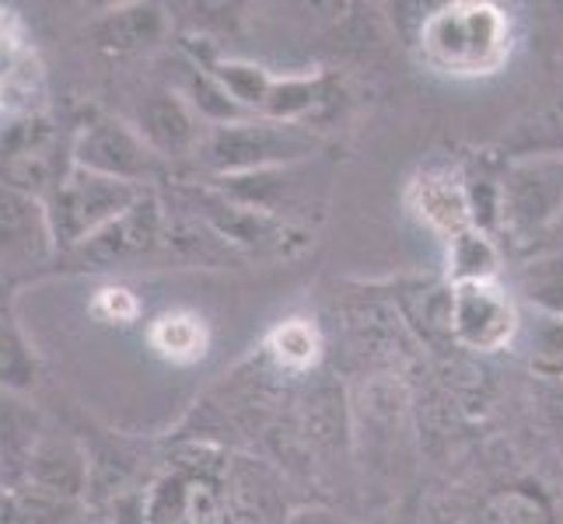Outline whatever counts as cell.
I'll list each match as a JSON object with an SVG mask.
<instances>
[{"label": "cell", "mask_w": 563, "mask_h": 524, "mask_svg": "<svg viewBox=\"0 0 563 524\" xmlns=\"http://www.w3.org/2000/svg\"><path fill=\"white\" fill-rule=\"evenodd\" d=\"M515 294L539 315L563 322V256H529L515 274Z\"/></svg>", "instance_id": "17"}, {"label": "cell", "mask_w": 563, "mask_h": 524, "mask_svg": "<svg viewBox=\"0 0 563 524\" xmlns=\"http://www.w3.org/2000/svg\"><path fill=\"white\" fill-rule=\"evenodd\" d=\"M200 213L207 227L228 245H245V248H287L295 238H301L287 221L266 218L260 210H249L235 200L221 197L218 189L203 192Z\"/></svg>", "instance_id": "13"}, {"label": "cell", "mask_w": 563, "mask_h": 524, "mask_svg": "<svg viewBox=\"0 0 563 524\" xmlns=\"http://www.w3.org/2000/svg\"><path fill=\"white\" fill-rule=\"evenodd\" d=\"M500 245L479 227H465L449 238V277L455 283H487L500 277Z\"/></svg>", "instance_id": "16"}, {"label": "cell", "mask_w": 563, "mask_h": 524, "mask_svg": "<svg viewBox=\"0 0 563 524\" xmlns=\"http://www.w3.org/2000/svg\"><path fill=\"white\" fill-rule=\"evenodd\" d=\"M165 242V213L162 203L144 192V197L133 203L123 218H115L109 227H102L91 242L81 248H74V256H81L95 269H109V266H123L133 259L151 256L154 248Z\"/></svg>", "instance_id": "7"}, {"label": "cell", "mask_w": 563, "mask_h": 524, "mask_svg": "<svg viewBox=\"0 0 563 524\" xmlns=\"http://www.w3.org/2000/svg\"><path fill=\"white\" fill-rule=\"evenodd\" d=\"M224 493L235 524H287L290 511L280 479L260 461L235 458L224 472Z\"/></svg>", "instance_id": "12"}, {"label": "cell", "mask_w": 563, "mask_h": 524, "mask_svg": "<svg viewBox=\"0 0 563 524\" xmlns=\"http://www.w3.org/2000/svg\"><path fill=\"white\" fill-rule=\"evenodd\" d=\"M266 349L280 367H287V371H308V367L319 360L322 343H319L316 325H308L301 319H290V322L274 328Z\"/></svg>", "instance_id": "21"}, {"label": "cell", "mask_w": 563, "mask_h": 524, "mask_svg": "<svg viewBox=\"0 0 563 524\" xmlns=\"http://www.w3.org/2000/svg\"><path fill=\"white\" fill-rule=\"evenodd\" d=\"M287 524H340L336 514H329V511H319V508H301L290 514Z\"/></svg>", "instance_id": "27"}, {"label": "cell", "mask_w": 563, "mask_h": 524, "mask_svg": "<svg viewBox=\"0 0 563 524\" xmlns=\"http://www.w3.org/2000/svg\"><path fill=\"white\" fill-rule=\"evenodd\" d=\"M529 256H563V218L547 238H542L536 248H529Z\"/></svg>", "instance_id": "26"}, {"label": "cell", "mask_w": 563, "mask_h": 524, "mask_svg": "<svg viewBox=\"0 0 563 524\" xmlns=\"http://www.w3.org/2000/svg\"><path fill=\"white\" fill-rule=\"evenodd\" d=\"M322 88H325L322 74H284V77H274V88H269V94H266V105L260 112V120L305 126V120L322 102Z\"/></svg>", "instance_id": "18"}, {"label": "cell", "mask_w": 563, "mask_h": 524, "mask_svg": "<svg viewBox=\"0 0 563 524\" xmlns=\"http://www.w3.org/2000/svg\"><path fill=\"white\" fill-rule=\"evenodd\" d=\"M410 207L417 218L444 242L455 238L459 231L473 227L465 175H459L452 168H431V171L417 175L410 186Z\"/></svg>", "instance_id": "14"}, {"label": "cell", "mask_w": 563, "mask_h": 524, "mask_svg": "<svg viewBox=\"0 0 563 524\" xmlns=\"http://www.w3.org/2000/svg\"><path fill=\"white\" fill-rule=\"evenodd\" d=\"M144 186L106 179L70 165L67 175L46 192V218H49V235L60 252H74L85 242H91L102 227H109L115 218L144 197Z\"/></svg>", "instance_id": "3"}, {"label": "cell", "mask_w": 563, "mask_h": 524, "mask_svg": "<svg viewBox=\"0 0 563 524\" xmlns=\"http://www.w3.org/2000/svg\"><path fill=\"white\" fill-rule=\"evenodd\" d=\"M213 74V81H218L228 94L231 102L239 109H245L249 115H260L263 105H266V94L274 88V77L266 67L260 64H249V60H218L207 67Z\"/></svg>", "instance_id": "19"}, {"label": "cell", "mask_w": 563, "mask_h": 524, "mask_svg": "<svg viewBox=\"0 0 563 524\" xmlns=\"http://www.w3.org/2000/svg\"><path fill=\"white\" fill-rule=\"evenodd\" d=\"M53 248L46 203L11 182H0V266H32Z\"/></svg>", "instance_id": "9"}, {"label": "cell", "mask_w": 563, "mask_h": 524, "mask_svg": "<svg viewBox=\"0 0 563 524\" xmlns=\"http://www.w3.org/2000/svg\"><path fill=\"white\" fill-rule=\"evenodd\" d=\"M95 312H99L106 322L130 325L133 319H137L141 304H137V298H133L126 287H109V290H102V294H99V301H95Z\"/></svg>", "instance_id": "24"}, {"label": "cell", "mask_w": 563, "mask_h": 524, "mask_svg": "<svg viewBox=\"0 0 563 524\" xmlns=\"http://www.w3.org/2000/svg\"><path fill=\"white\" fill-rule=\"evenodd\" d=\"M22 482L35 500L53 503V508H67L88 487V461L70 441L43 437L25 465Z\"/></svg>", "instance_id": "11"}, {"label": "cell", "mask_w": 563, "mask_h": 524, "mask_svg": "<svg viewBox=\"0 0 563 524\" xmlns=\"http://www.w3.org/2000/svg\"><path fill=\"white\" fill-rule=\"evenodd\" d=\"M35 357L22 333L0 319V392H25L35 384Z\"/></svg>", "instance_id": "22"}, {"label": "cell", "mask_w": 563, "mask_h": 524, "mask_svg": "<svg viewBox=\"0 0 563 524\" xmlns=\"http://www.w3.org/2000/svg\"><path fill=\"white\" fill-rule=\"evenodd\" d=\"M420 49L444 74H494L511 53V22L494 4L459 0L423 18Z\"/></svg>", "instance_id": "1"}, {"label": "cell", "mask_w": 563, "mask_h": 524, "mask_svg": "<svg viewBox=\"0 0 563 524\" xmlns=\"http://www.w3.org/2000/svg\"><path fill=\"white\" fill-rule=\"evenodd\" d=\"M49 508H53V503H43L35 497L22 500V497L0 490V524H35L38 517H43V511H49Z\"/></svg>", "instance_id": "25"}, {"label": "cell", "mask_w": 563, "mask_h": 524, "mask_svg": "<svg viewBox=\"0 0 563 524\" xmlns=\"http://www.w3.org/2000/svg\"><path fill=\"white\" fill-rule=\"evenodd\" d=\"M322 141L298 123H269L252 115L242 123L210 126L197 150V158L213 179L228 175H252L266 168H295L316 158Z\"/></svg>", "instance_id": "2"}, {"label": "cell", "mask_w": 563, "mask_h": 524, "mask_svg": "<svg viewBox=\"0 0 563 524\" xmlns=\"http://www.w3.org/2000/svg\"><path fill=\"white\" fill-rule=\"evenodd\" d=\"M487 524H550L542 500L526 490H504L487 500Z\"/></svg>", "instance_id": "23"}, {"label": "cell", "mask_w": 563, "mask_h": 524, "mask_svg": "<svg viewBox=\"0 0 563 524\" xmlns=\"http://www.w3.org/2000/svg\"><path fill=\"white\" fill-rule=\"evenodd\" d=\"M70 165L133 186H144L162 171V158L141 137V130L115 120H99L77 133Z\"/></svg>", "instance_id": "6"}, {"label": "cell", "mask_w": 563, "mask_h": 524, "mask_svg": "<svg viewBox=\"0 0 563 524\" xmlns=\"http://www.w3.org/2000/svg\"><path fill=\"white\" fill-rule=\"evenodd\" d=\"M147 524H235L224 482L207 472H172L151 497Z\"/></svg>", "instance_id": "8"}, {"label": "cell", "mask_w": 563, "mask_h": 524, "mask_svg": "<svg viewBox=\"0 0 563 524\" xmlns=\"http://www.w3.org/2000/svg\"><path fill=\"white\" fill-rule=\"evenodd\" d=\"M449 333L473 354H497L518 336V304L500 280L455 283L449 294Z\"/></svg>", "instance_id": "5"}, {"label": "cell", "mask_w": 563, "mask_h": 524, "mask_svg": "<svg viewBox=\"0 0 563 524\" xmlns=\"http://www.w3.org/2000/svg\"><path fill=\"white\" fill-rule=\"evenodd\" d=\"M141 137L151 144V150L158 158H186V154H197L203 137H207V123L200 120L192 105L183 99L179 91H154L151 99L141 105Z\"/></svg>", "instance_id": "10"}, {"label": "cell", "mask_w": 563, "mask_h": 524, "mask_svg": "<svg viewBox=\"0 0 563 524\" xmlns=\"http://www.w3.org/2000/svg\"><path fill=\"white\" fill-rule=\"evenodd\" d=\"M151 346L158 349L165 360L192 364L207 354V328L197 315L172 312L151 325Z\"/></svg>", "instance_id": "20"}, {"label": "cell", "mask_w": 563, "mask_h": 524, "mask_svg": "<svg viewBox=\"0 0 563 524\" xmlns=\"http://www.w3.org/2000/svg\"><path fill=\"white\" fill-rule=\"evenodd\" d=\"M165 35V14L154 4H130L102 14L91 25L95 46L106 53H141L151 49Z\"/></svg>", "instance_id": "15"}, {"label": "cell", "mask_w": 563, "mask_h": 524, "mask_svg": "<svg viewBox=\"0 0 563 524\" xmlns=\"http://www.w3.org/2000/svg\"><path fill=\"white\" fill-rule=\"evenodd\" d=\"M563 218V154H526L500 175V235L536 248Z\"/></svg>", "instance_id": "4"}, {"label": "cell", "mask_w": 563, "mask_h": 524, "mask_svg": "<svg viewBox=\"0 0 563 524\" xmlns=\"http://www.w3.org/2000/svg\"><path fill=\"white\" fill-rule=\"evenodd\" d=\"M0 56H4V35H0Z\"/></svg>", "instance_id": "28"}]
</instances>
